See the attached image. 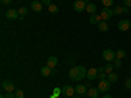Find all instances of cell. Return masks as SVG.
Segmentation results:
<instances>
[{
    "instance_id": "obj_1",
    "label": "cell",
    "mask_w": 131,
    "mask_h": 98,
    "mask_svg": "<svg viewBox=\"0 0 131 98\" xmlns=\"http://www.w3.org/2000/svg\"><path fill=\"white\" fill-rule=\"evenodd\" d=\"M86 71L88 69H85L83 65H75L71 68L68 76L72 81H81V79L86 76Z\"/></svg>"
},
{
    "instance_id": "obj_2",
    "label": "cell",
    "mask_w": 131,
    "mask_h": 98,
    "mask_svg": "<svg viewBox=\"0 0 131 98\" xmlns=\"http://www.w3.org/2000/svg\"><path fill=\"white\" fill-rule=\"evenodd\" d=\"M102 58L104 60H106L107 63H112L117 59V55H115V51H113L112 48H106L102 51Z\"/></svg>"
},
{
    "instance_id": "obj_3",
    "label": "cell",
    "mask_w": 131,
    "mask_h": 98,
    "mask_svg": "<svg viewBox=\"0 0 131 98\" xmlns=\"http://www.w3.org/2000/svg\"><path fill=\"white\" fill-rule=\"evenodd\" d=\"M85 8H86V3L84 0H76L73 3V9H75V12H78V13H81L83 10H85Z\"/></svg>"
},
{
    "instance_id": "obj_4",
    "label": "cell",
    "mask_w": 131,
    "mask_h": 98,
    "mask_svg": "<svg viewBox=\"0 0 131 98\" xmlns=\"http://www.w3.org/2000/svg\"><path fill=\"white\" fill-rule=\"evenodd\" d=\"M110 81H109L107 79L106 80H100V82H98V90L100 92H109V89H110Z\"/></svg>"
},
{
    "instance_id": "obj_5",
    "label": "cell",
    "mask_w": 131,
    "mask_h": 98,
    "mask_svg": "<svg viewBox=\"0 0 131 98\" xmlns=\"http://www.w3.org/2000/svg\"><path fill=\"white\" fill-rule=\"evenodd\" d=\"M113 17V9L112 8H102V12H101V18L102 21H107Z\"/></svg>"
},
{
    "instance_id": "obj_6",
    "label": "cell",
    "mask_w": 131,
    "mask_h": 98,
    "mask_svg": "<svg viewBox=\"0 0 131 98\" xmlns=\"http://www.w3.org/2000/svg\"><path fill=\"white\" fill-rule=\"evenodd\" d=\"M131 26V22H130V20H121L118 22V29L121 30V31H127Z\"/></svg>"
},
{
    "instance_id": "obj_7",
    "label": "cell",
    "mask_w": 131,
    "mask_h": 98,
    "mask_svg": "<svg viewBox=\"0 0 131 98\" xmlns=\"http://www.w3.org/2000/svg\"><path fill=\"white\" fill-rule=\"evenodd\" d=\"M5 17H7L8 20H17V18H18V10H16V9H13V8L8 9L7 12H5Z\"/></svg>"
},
{
    "instance_id": "obj_8",
    "label": "cell",
    "mask_w": 131,
    "mask_h": 98,
    "mask_svg": "<svg viewBox=\"0 0 131 98\" xmlns=\"http://www.w3.org/2000/svg\"><path fill=\"white\" fill-rule=\"evenodd\" d=\"M2 88H3L4 92H15V84H13L12 81L7 80V81H3Z\"/></svg>"
},
{
    "instance_id": "obj_9",
    "label": "cell",
    "mask_w": 131,
    "mask_h": 98,
    "mask_svg": "<svg viewBox=\"0 0 131 98\" xmlns=\"http://www.w3.org/2000/svg\"><path fill=\"white\" fill-rule=\"evenodd\" d=\"M62 93L64 95H67V97H72L73 93H75V88H72L71 85H64L62 88Z\"/></svg>"
},
{
    "instance_id": "obj_10",
    "label": "cell",
    "mask_w": 131,
    "mask_h": 98,
    "mask_svg": "<svg viewBox=\"0 0 131 98\" xmlns=\"http://www.w3.org/2000/svg\"><path fill=\"white\" fill-rule=\"evenodd\" d=\"M97 76H98V69H96V68H91L86 71V79L89 81H93Z\"/></svg>"
},
{
    "instance_id": "obj_11",
    "label": "cell",
    "mask_w": 131,
    "mask_h": 98,
    "mask_svg": "<svg viewBox=\"0 0 131 98\" xmlns=\"http://www.w3.org/2000/svg\"><path fill=\"white\" fill-rule=\"evenodd\" d=\"M75 92L78 93V94H81V95H84V94L88 93L85 84H78V85H76V88H75Z\"/></svg>"
},
{
    "instance_id": "obj_12",
    "label": "cell",
    "mask_w": 131,
    "mask_h": 98,
    "mask_svg": "<svg viewBox=\"0 0 131 98\" xmlns=\"http://www.w3.org/2000/svg\"><path fill=\"white\" fill-rule=\"evenodd\" d=\"M102 21V18H101V15H92L91 16V18H89V22L92 24V25H98Z\"/></svg>"
},
{
    "instance_id": "obj_13",
    "label": "cell",
    "mask_w": 131,
    "mask_h": 98,
    "mask_svg": "<svg viewBox=\"0 0 131 98\" xmlns=\"http://www.w3.org/2000/svg\"><path fill=\"white\" fill-rule=\"evenodd\" d=\"M30 8L34 10V12H41L42 10V3H39L38 0H34V2H31Z\"/></svg>"
},
{
    "instance_id": "obj_14",
    "label": "cell",
    "mask_w": 131,
    "mask_h": 98,
    "mask_svg": "<svg viewBox=\"0 0 131 98\" xmlns=\"http://www.w3.org/2000/svg\"><path fill=\"white\" fill-rule=\"evenodd\" d=\"M57 64H58V58H55V56H50V58L47 59V67L54 68Z\"/></svg>"
},
{
    "instance_id": "obj_15",
    "label": "cell",
    "mask_w": 131,
    "mask_h": 98,
    "mask_svg": "<svg viewBox=\"0 0 131 98\" xmlns=\"http://www.w3.org/2000/svg\"><path fill=\"white\" fill-rule=\"evenodd\" d=\"M86 94H88L91 98H97L98 94H100V90H98V88H91Z\"/></svg>"
},
{
    "instance_id": "obj_16",
    "label": "cell",
    "mask_w": 131,
    "mask_h": 98,
    "mask_svg": "<svg viewBox=\"0 0 131 98\" xmlns=\"http://www.w3.org/2000/svg\"><path fill=\"white\" fill-rule=\"evenodd\" d=\"M85 10H86L88 13H91V15H94V13H96V10H97V7H96L93 3H89V4H86Z\"/></svg>"
},
{
    "instance_id": "obj_17",
    "label": "cell",
    "mask_w": 131,
    "mask_h": 98,
    "mask_svg": "<svg viewBox=\"0 0 131 98\" xmlns=\"http://www.w3.org/2000/svg\"><path fill=\"white\" fill-rule=\"evenodd\" d=\"M52 68H50V67H43V68H41V75L43 76V77H47V76H50L51 73H52V71H51Z\"/></svg>"
},
{
    "instance_id": "obj_18",
    "label": "cell",
    "mask_w": 131,
    "mask_h": 98,
    "mask_svg": "<svg viewBox=\"0 0 131 98\" xmlns=\"http://www.w3.org/2000/svg\"><path fill=\"white\" fill-rule=\"evenodd\" d=\"M98 30L102 31V33H106V31L109 30V26H107V24H106V21H101V22L98 24Z\"/></svg>"
},
{
    "instance_id": "obj_19",
    "label": "cell",
    "mask_w": 131,
    "mask_h": 98,
    "mask_svg": "<svg viewBox=\"0 0 131 98\" xmlns=\"http://www.w3.org/2000/svg\"><path fill=\"white\" fill-rule=\"evenodd\" d=\"M107 80L110 81V82H113V84H114V82H117V81H118V75H117V73H114V72L109 73V75H107Z\"/></svg>"
},
{
    "instance_id": "obj_20",
    "label": "cell",
    "mask_w": 131,
    "mask_h": 98,
    "mask_svg": "<svg viewBox=\"0 0 131 98\" xmlns=\"http://www.w3.org/2000/svg\"><path fill=\"white\" fill-rule=\"evenodd\" d=\"M101 4L105 7V8H110L113 7V3H114V0H100Z\"/></svg>"
},
{
    "instance_id": "obj_21",
    "label": "cell",
    "mask_w": 131,
    "mask_h": 98,
    "mask_svg": "<svg viewBox=\"0 0 131 98\" xmlns=\"http://www.w3.org/2000/svg\"><path fill=\"white\" fill-rule=\"evenodd\" d=\"M115 55H117V59H123L125 56H126V51L125 50H118L117 52H115Z\"/></svg>"
},
{
    "instance_id": "obj_22",
    "label": "cell",
    "mask_w": 131,
    "mask_h": 98,
    "mask_svg": "<svg viewBox=\"0 0 131 98\" xmlns=\"http://www.w3.org/2000/svg\"><path fill=\"white\" fill-rule=\"evenodd\" d=\"M113 13H114V15H121V13H123V7H121V5H117V7H114V9H113Z\"/></svg>"
},
{
    "instance_id": "obj_23",
    "label": "cell",
    "mask_w": 131,
    "mask_h": 98,
    "mask_svg": "<svg viewBox=\"0 0 131 98\" xmlns=\"http://www.w3.org/2000/svg\"><path fill=\"white\" fill-rule=\"evenodd\" d=\"M104 68H105V72H106V73L109 75V73H112V72H113V68H114V65H113L112 63H107V64L105 65Z\"/></svg>"
},
{
    "instance_id": "obj_24",
    "label": "cell",
    "mask_w": 131,
    "mask_h": 98,
    "mask_svg": "<svg viewBox=\"0 0 131 98\" xmlns=\"http://www.w3.org/2000/svg\"><path fill=\"white\" fill-rule=\"evenodd\" d=\"M47 9H49L50 13H58V7L55 4H51L50 7H47Z\"/></svg>"
},
{
    "instance_id": "obj_25",
    "label": "cell",
    "mask_w": 131,
    "mask_h": 98,
    "mask_svg": "<svg viewBox=\"0 0 131 98\" xmlns=\"http://www.w3.org/2000/svg\"><path fill=\"white\" fill-rule=\"evenodd\" d=\"M28 13V8H25V7H21V8H18V15L20 16H23V17H25V15Z\"/></svg>"
},
{
    "instance_id": "obj_26",
    "label": "cell",
    "mask_w": 131,
    "mask_h": 98,
    "mask_svg": "<svg viewBox=\"0 0 131 98\" xmlns=\"http://www.w3.org/2000/svg\"><path fill=\"white\" fill-rule=\"evenodd\" d=\"M100 80H106L107 79V73L105 72V71H102V72H98V76H97Z\"/></svg>"
},
{
    "instance_id": "obj_27",
    "label": "cell",
    "mask_w": 131,
    "mask_h": 98,
    "mask_svg": "<svg viewBox=\"0 0 131 98\" xmlns=\"http://www.w3.org/2000/svg\"><path fill=\"white\" fill-rule=\"evenodd\" d=\"M113 65H114V68H121V67H122V62H121V59H115V60L113 62Z\"/></svg>"
},
{
    "instance_id": "obj_28",
    "label": "cell",
    "mask_w": 131,
    "mask_h": 98,
    "mask_svg": "<svg viewBox=\"0 0 131 98\" xmlns=\"http://www.w3.org/2000/svg\"><path fill=\"white\" fill-rule=\"evenodd\" d=\"M15 95H16V98H24V92L23 90H16Z\"/></svg>"
},
{
    "instance_id": "obj_29",
    "label": "cell",
    "mask_w": 131,
    "mask_h": 98,
    "mask_svg": "<svg viewBox=\"0 0 131 98\" xmlns=\"http://www.w3.org/2000/svg\"><path fill=\"white\" fill-rule=\"evenodd\" d=\"M5 98H16L13 92H5Z\"/></svg>"
},
{
    "instance_id": "obj_30",
    "label": "cell",
    "mask_w": 131,
    "mask_h": 98,
    "mask_svg": "<svg viewBox=\"0 0 131 98\" xmlns=\"http://www.w3.org/2000/svg\"><path fill=\"white\" fill-rule=\"evenodd\" d=\"M125 86L127 89H131V77H128L126 81H125Z\"/></svg>"
},
{
    "instance_id": "obj_31",
    "label": "cell",
    "mask_w": 131,
    "mask_h": 98,
    "mask_svg": "<svg viewBox=\"0 0 131 98\" xmlns=\"http://www.w3.org/2000/svg\"><path fill=\"white\" fill-rule=\"evenodd\" d=\"M60 93H62V89H59V88H55V89H54V92H52V94L57 95V97H59Z\"/></svg>"
},
{
    "instance_id": "obj_32",
    "label": "cell",
    "mask_w": 131,
    "mask_h": 98,
    "mask_svg": "<svg viewBox=\"0 0 131 98\" xmlns=\"http://www.w3.org/2000/svg\"><path fill=\"white\" fill-rule=\"evenodd\" d=\"M42 4H45V5H47V7H50L52 3H51V0H42Z\"/></svg>"
},
{
    "instance_id": "obj_33",
    "label": "cell",
    "mask_w": 131,
    "mask_h": 98,
    "mask_svg": "<svg viewBox=\"0 0 131 98\" xmlns=\"http://www.w3.org/2000/svg\"><path fill=\"white\" fill-rule=\"evenodd\" d=\"M125 7H131V0H123Z\"/></svg>"
},
{
    "instance_id": "obj_34",
    "label": "cell",
    "mask_w": 131,
    "mask_h": 98,
    "mask_svg": "<svg viewBox=\"0 0 131 98\" xmlns=\"http://www.w3.org/2000/svg\"><path fill=\"white\" fill-rule=\"evenodd\" d=\"M10 2H12V0H2V4L8 5V4H10Z\"/></svg>"
},
{
    "instance_id": "obj_35",
    "label": "cell",
    "mask_w": 131,
    "mask_h": 98,
    "mask_svg": "<svg viewBox=\"0 0 131 98\" xmlns=\"http://www.w3.org/2000/svg\"><path fill=\"white\" fill-rule=\"evenodd\" d=\"M128 12H130L128 7H125V8H123V13H128Z\"/></svg>"
},
{
    "instance_id": "obj_36",
    "label": "cell",
    "mask_w": 131,
    "mask_h": 98,
    "mask_svg": "<svg viewBox=\"0 0 131 98\" xmlns=\"http://www.w3.org/2000/svg\"><path fill=\"white\" fill-rule=\"evenodd\" d=\"M102 98H112V95H110V94H105Z\"/></svg>"
},
{
    "instance_id": "obj_37",
    "label": "cell",
    "mask_w": 131,
    "mask_h": 98,
    "mask_svg": "<svg viewBox=\"0 0 131 98\" xmlns=\"http://www.w3.org/2000/svg\"><path fill=\"white\" fill-rule=\"evenodd\" d=\"M50 98H58V97H57V95H54V94H51V95H50Z\"/></svg>"
},
{
    "instance_id": "obj_38",
    "label": "cell",
    "mask_w": 131,
    "mask_h": 98,
    "mask_svg": "<svg viewBox=\"0 0 131 98\" xmlns=\"http://www.w3.org/2000/svg\"><path fill=\"white\" fill-rule=\"evenodd\" d=\"M84 2H85L86 4H89V3H91V0H84Z\"/></svg>"
},
{
    "instance_id": "obj_39",
    "label": "cell",
    "mask_w": 131,
    "mask_h": 98,
    "mask_svg": "<svg viewBox=\"0 0 131 98\" xmlns=\"http://www.w3.org/2000/svg\"><path fill=\"white\" fill-rule=\"evenodd\" d=\"M0 98H5V94H2V95H0Z\"/></svg>"
},
{
    "instance_id": "obj_40",
    "label": "cell",
    "mask_w": 131,
    "mask_h": 98,
    "mask_svg": "<svg viewBox=\"0 0 131 98\" xmlns=\"http://www.w3.org/2000/svg\"><path fill=\"white\" fill-rule=\"evenodd\" d=\"M58 98H60V97H58Z\"/></svg>"
}]
</instances>
